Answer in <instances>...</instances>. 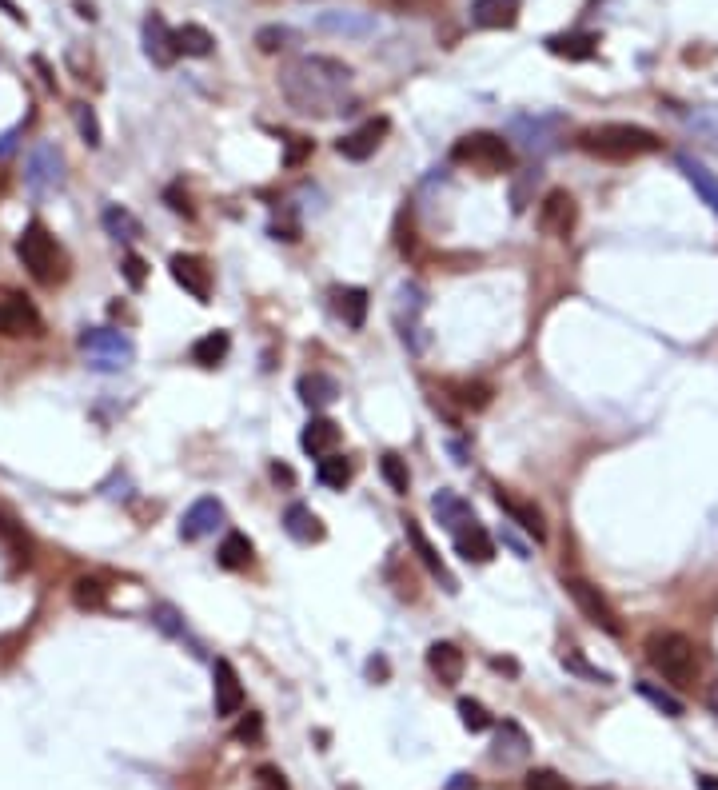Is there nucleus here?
<instances>
[{"mask_svg": "<svg viewBox=\"0 0 718 790\" xmlns=\"http://www.w3.org/2000/svg\"><path fill=\"white\" fill-rule=\"evenodd\" d=\"M280 92L300 116L356 112V72L336 56H296L280 68Z\"/></svg>", "mask_w": 718, "mask_h": 790, "instance_id": "obj_1", "label": "nucleus"}, {"mask_svg": "<svg viewBox=\"0 0 718 790\" xmlns=\"http://www.w3.org/2000/svg\"><path fill=\"white\" fill-rule=\"evenodd\" d=\"M579 148L587 156H599V160H611V164H627V160H639V156H651L663 148V140L643 128V124H599V128H587L579 136Z\"/></svg>", "mask_w": 718, "mask_h": 790, "instance_id": "obj_2", "label": "nucleus"}, {"mask_svg": "<svg viewBox=\"0 0 718 790\" xmlns=\"http://www.w3.org/2000/svg\"><path fill=\"white\" fill-rule=\"evenodd\" d=\"M647 659H651V667H655L667 683H675V687H683V691L695 687L699 675H703L699 647H695V639L683 635V631H655V635L647 639Z\"/></svg>", "mask_w": 718, "mask_h": 790, "instance_id": "obj_3", "label": "nucleus"}, {"mask_svg": "<svg viewBox=\"0 0 718 790\" xmlns=\"http://www.w3.org/2000/svg\"><path fill=\"white\" fill-rule=\"evenodd\" d=\"M451 160L479 176H503L515 168V148L499 132H467L451 144Z\"/></svg>", "mask_w": 718, "mask_h": 790, "instance_id": "obj_4", "label": "nucleus"}, {"mask_svg": "<svg viewBox=\"0 0 718 790\" xmlns=\"http://www.w3.org/2000/svg\"><path fill=\"white\" fill-rule=\"evenodd\" d=\"M16 256H20V264L28 268V276H32L36 284H44V288H52V284L64 276L60 244L52 240V232H48L40 220L24 224V232L16 236Z\"/></svg>", "mask_w": 718, "mask_h": 790, "instance_id": "obj_5", "label": "nucleus"}, {"mask_svg": "<svg viewBox=\"0 0 718 790\" xmlns=\"http://www.w3.org/2000/svg\"><path fill=\"white\" fill-rule=\"evenodd\" d=\"M76 344L92 372H124L136 360V344L116 328H84Z\"/></svg>", "mask_w": 718, "mask_h": 790, "instance_id": "obj_6", "label": "nucleus"}, {"mask_svg": "<svg viewBox=\"0 0 718 790\" xmlns=\"http://www.w3.org/2000/svg\"><path fill=\"white\" fill-rule=\"evenodd\" d=\"M563 587H567V595L575 599V607H579V615H583L587 623H595L599 631H607V635H615V639L623 635V623H619V611L611 607V599H607V595H603V591H599L595 583H587V579H579V575H571V579H567Z\"/></svg>", "mask_w": 718, "mask_h": 790, "instance_id": "obj_7", "label": "nucleus"}, {"mask_svg": "<svg viewBox=\"0 0 718 790\" xmlns=\"http://www.w3.org/2000/svg\"><path fill=\"white\" fill-rule=\"evenodd\" d=\"M24 184H28L32 196H48V192H60V188H64V156H60L56 144L40 140V144L28 152Z\"/></svg>", "mask_w": 718, "mask_h": 790, "instance_id": "obj_8", "label": "nucleus"}, {"mask_svg": "<svg viewBox=\"0 0 718 790\" xmlns=\"http://www.w3.org/2000/svg\"><path fill=\"white\" fill-rule=\"evenodd\" d=\"M535 224L547 240H567L579 224V204L567 188H551L543 200H539V212H535Z\"/></svg>", "mask_w": 718, "mask_h": 790, "instance_id": "obj_9", "label": "nucleus"}, {"mask_svg": "<svg viewBox=\"0 0 718 790\" xmlns=\"http://www.w3.org/2000/svg\"><path fill=\"white\" fill-rule=\"evenodd\" d=\"M395 300H399V304H395V320H399L403 344H407L411 352H423V348H427V332H423L419 316H423V308H427V292H423L415 280H407V284H399Z\"/></svg>", "mask_w": 718, "mask_h": 790, "instance_id": "obj_10", "label": "nucleus"}, {"mask_svg": "<svg viewBox=\"0 0 718 790\" xmlns=\"http://www.w3.org/2000/svg\"><path fill=\"white\" fill-rule=\"evenodd\" d=\"M511 136H515L527 152L547 156V152L559 144V136H563V120H559V116H547V112H527V116H515V120H511Z\"/></svg>", "mask_w": 718, "mask_h": 790, "instance_id": "obj_11", "label": "nucleus"}, {"mask_svg": "<svg viewBox=\"0 0 718 790\" xmlns=\"http://www.w3.org/2000/svg\"><path fill=\"white\" fill-rule=\"evenodd\" d=\"M44 320L36 312V304L12 288H0V336L20 340V336H40Z\"/></svg>", "mask_w": 718, "mask_h": 790, "instance_id": "obj_12", "label": "nucleus"}, {"mask_svg": "<svg viewBox=\"0 0 718 790\" xmlns=\"http://www.w3.org/2000/svg\"><path fill=\"white\" fill-rule=\"evenodd\" d=\"M168 272H172V280H176L196 304H208V300H212V268H208L200 256L176 252V256L168 260Z\"/></svg>", "mask_w": 718, "mask_h": 790, "instance_id": "obj_13", "label": "nucleus"}, {"mask_svg": "<svg viewBox=\"0 0 718 790\" xmlns=\"http://www.w3.org/2000/svg\"><path fill=\"white\" fill-rule=\"evenodd\" d=\"M212 703H216V719H232L244 711V687L228 659L212 663Z\"/></svg>", "mask_w": 718, "mask_h": 790, "instance_id": "obj_14", "label": "nucleus"}, {"mask_svg": "<svg viewBox=\"0 0 718 790\" xmlns=\"http://www.w3.org/2000/svg\"><path fill=\"white\" fill-rule=\"evenodd\" d=\"M387 128H391V120H387V116H375V120H363L359 128H352V132H344V136L336 140V152H340L344 160H367V156H375V148L383 144V136H387Z\"/></svg>", "mask_w": 718, "mask_h": 790, "instance_id": "obj_15", "label": "nucleus"}, {"mask_svg": "<svg viewBox=\"0 0 718 790\" xmlns=\"http://www.w3.org/2000/svg\"><path fill=\"white\" fill-rule=\"evenodd\" d=\"M220 523H224V503H220L216 495H204V499H196V503L184 511V519H180V539H184V543L208 539Z\"/></svg>", "mask_w": 718, "mask_h": 790, "instance_id": "obj_16", "label": "nucleus"}, {"mask_svg": "<svg viewBox=\"0 0 718 790\" xmlns=\"http://www.w3.org/2000/svg\"><path fill=\"white\" fill-rule=\"evenodd\" d=\"M144 56L156 64V68H172L176 56H180V44H176V28H168L164 16H148L144 20Z\"/></svg>", "mask_w": 718, "mask_h": 790, "instance_id": "obj_17", "label": "nucleus"}, {"mask_svg": "<svg viewBox=\"0 0 718 790\" xmlns=\"http://www.w3.org/2000/svg\"><path fill=\"white\" fill-rule=\"evenodd\" d=\"M523 12V0H471V28H515Z\"/></svg>", "mask_w": 718, "mask_h": 790, "instance_id": "obj_18", "label": "nucleus"}, {"mask_svg": "<svg viewBox=\"0 0 718 790\" xmlns=\"http://www.w3.org/2000/svg\"><path fill=\"white\" fill-rule=\"evenodd\" d=\"M336 443H340V423H336V419H328V415H312V419H308V427L300 431V447H304L312 459L332 455V451H336Z\"/></svg>", "mask_w": 718, "mask_h": 790, "instance_id": "obj_19", "label": "nucleus"}, {"mask_svg": "<svg viewBox=\"0 0 718 790\" xmlns=\"http://www.w3.org/2000/svg\"><path fill=\"white\" fill-rule=\"evenodd\" d=\"M495 503L511 515V523L515 527H523L535 543L539 539H547V527H543V511L535 507V503H527V499H519V495H511V491H495Z\"/></svg>", "mask_w": 718, "mask_h": 790, "instance_id": "obj_20", "label": "nucleus"}, {"mask_svg": "<svg viewBox=\"0 0 718 790\" xmlns=\"http://www.w3.org/2000/svg\"><path fill=\"white\" fill-rule=\"evenodd\" d=\"M451 539H455L459 559H467V563H491V559H495V539L483 531L479 519H471L467 527H459Z\"/></svg>", "mask_w": 718, "mask_h": 790, "instance_id": "obj_21", "label": "nucleus"}, {"mask_svg": "<svg viewBox=\"0 0 718 790\" xmlns=\"http://www.w3.org/2000/svg\"><path fill=\"white\" fill-rule=\"evenodd\" d=\"M431 515H435V523H439L443 531H451V535L475 519V515H471V503H467V499H459V495H455V491H447V487L431 495Z\"/></svg>", "mask_w": 718, "mask_h": 790, "instance_id": "obj_22", "label": "nucleus"}, {"mask_svg": "<svg viewBox=\"0 0 718 790\" xmlns=\"http://www.w3.org/2000/svg\"><path fill=\"white\" fill-rule=\"evenodd\" d=\"M284 531H288L296 543H320V539L328 535L324 519H320L308 503H292V507L284 511Z\"/></svg>", "mask_w": 718, "mask_h": 790, "instance_id": "obj_23", "label": "nucleus"}, {"mask_svg": "<svg viewBox=\"0 0 718 790\" xmlns=\"http://www.w3.org/2000/svg\"><path fill=\"white\" fill-rule=\"evenodd\" d=\"M531 755V739H527V731L519 727V723H503L499 727V735H495V747H491V759L495 763H503V767H511V763H523Z\"/></svg>", "mask_w": 718, "mask_h": 790, "instance_id": "obj_24", "label": "nucleus"}, {"mask_svg": "<svg viewBox=\"0 0 718 790\" xmlns=\"http://www.w3.org/2000/svg\"><path fill=\"white\" fill-rule=\"evenodd\" d=\"M547 52L559 60H591L599 52V36L595 32H555V36H547Z\"/></svg>", "mask_w": 718, "mask_h": 790, "instance_id": "obj_25", "label": "nucleus"}, {"mask_svg": "<svg viewBox=\"0 0 718 790\" xmlns=\"http://www.w3.org/2000/svg\"><path fill=\"white\" fill-rule=\"evenodd\" d=\"M427 667H431V675L439 679V683H459L463 679V667H467V659H463V651L455 647V643H431L427 647Z\"/></svg>", "mask_w": 718, "mask_h": 790, "instance_id": "obj_26", "label": "nucleus"}, {"mask_svg": "<svg viewBox=\"0 0 718 790\" xmlns=\"http://www.w3.org/2000/svg\"><path fill=\"white\" fill-rule=\"evenodd\" d=\"M679 172H683V176H687V184L699 192V200H703V204H707V208H711V212L718 216V176H715V172H711L703 160L687 156V152L679 156Z\"/></svg>", "mask_w": 718, "mask_h": 790, "instance_id": "obj_27", "label": "nucleus"}, {"mask_svg": "<svg viewBox=\"0 0 718 790\" xmlns=\"http://www.w3.org/2000/svg\"><path fill=\"white\" fill-rule=\"evenodd\" d=\"M403 527H407V539H411V547H415V555H419V563L447 587V591H455V579L447 575V567H443V559H439V551L431 547V539L423 535V527L415 523V519H403Z\"/></svg>", "mask_w": 718, "mask_h": 790, "instance_id": "obj_28", "label": "nucleus"}, {"mask_svg": "<svg viewBox=\"0 0 718 790\" xmlns=\"http://www.w3.org/2000/svg\"><path fill=\"white\" fill-rule=\"evenodd\" d=\"M0 543H4V551L12 555L16 567H28V563H32V539H28L24 523H16V515L4 511V507H0Z\"/></svg>", "mask_w": 718, "mask_h": 790, "instance_id": "obj_29", "label": "nucleus"}, {"mask_svg": "<svg viewBox=\"0 0 718 790\" xmlns=\"http://www.w3.org/2000/svg\"><path fill=\"white\" fill-rule=\"evenodd\" d=\"M316 24H320L324 32L352 36V40H363V36L375 32V16H367V12H324Z\"/></svg>", "mask_w": 718, "mask_h": 790, "instance_id": "obj_30", "label": "nucleus"}, {"mask_svg": "<svg viewBox=\"0 0 718 790\" xmlns=\"http://www.w3.org/2000/svg\"><path fill=\"white\" fill-rule=\"evenodd\" d=\"M296 392H300V399H304L312 411H320V407H332V403L340 399V384H336L332 376H324V372H308V376H300Z\"/></svg>", "mask_w": 718, "mask_h": 790, "instance_id": "obj_31", "label": "nucleus"}, {"mask_svg": "<svg viewBox=\"0 0 718 790\" xmlns=\"http://www.w3.org/2000/svg\"><path fill=\"white\" fill-rule=\"evenodd\" d=\"M228 348H232V336L228 332H208V336H200L196 344H192V364H200V368H220L224 360H228Z\"/></svg>", "mask_w": 718, "mask_h": 790, "instance_id": "obj_32", "label": "nucleus"}, {"mask_svg": "<svg viewBox=\"0 0 718 790\" xmlns=\"http://www.w3.org/2000/svg\"><path fill=\"white\" fill-rule=\"evenodd\" d=\"M100 224H104V232L112 236V240H120V244H132L144 228H140V220L128 212V208H120V204H108L104 212H100Z\"/></svg>", "mask_w": 718, "mask_h": 790, "instance_id": "obj_33", "label": "nucleus"}, {"mask_svg": "<svg viewBox=\"0 0 718 790\" xmlns=\"http://www.w3.org/2000/svg\"><path fill=\"white\" fill-rule=\"evenodd\" d=\"M352 475H356V467H352V459H348V455H340V451L324 455V459H320V467H316V479H320L324 487H332V491H344V487L352 483Z\"/></svg>", "mask_w": 718, "mask_h": 790, "instance_id": "obj_34", "label": "nucleus"}, {"mask_svg": "<svg viewBox=\"0 0 718 790\" xmlns=\"http://www.w3.org/2000/svg\"><path fill=\"white\" fill-rule=\"evenodd\" d=\"M252 555H256V547H252V539H248L244 531H228V535H224V543H220V567L244 571V567L252 563Z\"/></svg>", "mask_w": 718, "mask_h": 790, "instance_id": "obj_35", "label": "nucleus"}, {"mask_svg": "<svg viewBox=\"0 0 718 790\" xmlns=\"http://www.w3.org/2000/svg\"><path fill=\"white\" fill-rule=\"evenodd\" d=\"M336 312H340V320L348 324V328H363V320H367V292L363 288H340L336 292Z\"/></svg>", "mask_w": 718, "mask_h": 790, "instance_id": "obj_36", "label": "nucleus"}, {"mask_svg": "<svg viewBox=\"0 0 718 790\" xmlns=\"http://www.w3.org/2000/svg\"><path fill=\"white\" fill-rule=\"evenodd\" d=\"M72 603H76L80 611H100V607L108 603V587H104V579H96V575H80V579L72 583Z\"/></svg>", "mask_w": 718, "mask_h": 790, "instance_id": "obj_37", "label": "nucleus"}, {"mask_svg": "<svg viewBox=\"0 0 718 790\" xmlns=\"http://www.w3.org/2000/svg\"><path fill=\"white\" fill-rule=\"evenodd\" d=\"M176 44H180L184 56H212L216 36L204 24H184V28H176Z\"/></svg>", "mask_w": 718, "mask_h": 790, "instance_id": "obj_38", "label": "nucleus"}, {"mask_svg": "<svg viewBox=\"0 0 718 790\" xmlns=\"http://www.w3.org/2000/svg\"><path fill=\"white\" fill-rule=\"evenodd\" d=\"M635 691H639V695H643V699H647V703H651L655 711H663L667 719H683V715H687L683 699H675V695H671L667 687H655V683H639Z\"/></svg>", "mask_w": 718, "mask_h": 790, "instance_id": "obj_39", "label": "nucleus"}, {"mask_svg": "<svg viewBox=\"0 0 718 790\" xmlns=\"http://www.w3.org/2000/svg\"><path fill=\"white\" fill-rule=\"evenodd\" d=\"M300 36L292 32V28H284V24H264L260 32H256V48L260 52H268V56H276V52H284V48H292Z\"/></svg>", "mask_w": 718, "mask_h": 790, "instance_id": "obj_40", "label": "nucleus"}, {"mask_svg": "<svg viewBox=\"0 0 718 790\" xmlns=\"http://www.w3.org/2000/svg\"><path fill=\"white\" fill-rule=\"evenodd\" d=\"M72 120H76V132L88 148H100L104 144V132H100V120H96V108L92 104H72Z\"/></svg>", "mask_w": 718, "mask_h": 790, "instance_id": "obj_41", "label": "nucleus"}, {"mask_svg": "<svg viewBox=\"0 0 718 790\" xmlns=\"http://www.w3.org/2000/svg\"><path fill=\"white\" fill-rule=\"evenodd\" d=\"M379 471H383V479H387V487H391L395 495H407V491H411V471H407V463H403L395 451H387V455L379 459Z\"/></svg>", "mask_w": 718, "mask_h": 790, "instance_id": "obj_42", "label": "nucleus"}, {"mask_svg": "<svg viewBox=\"0 0 718 790\" xmlns=\"http://www.w3.org/2000/svg\"><path fill=\"white\" fill-rule=\"evenodd\" d=\"M455 711H459V723H463L471 735H483V731L495 723V719H491V711H487L479 699H459V707H455Z\"/></svg>", "mask_w": 718, "mask_h": 790, "instance_id": "obj_43", "label": "nucleus"}, {"mask_svg": "<svg viewBox=\"0 0 718 790\" xmlns=\"http://www.w3.org/2000/svg\"><path fill=\"white\" fill-rule=\"evenodd\" d=\"M559 663H563V667H567L571 675H583V679H591V683H599V687H611V683H615V679H611L607 671L591 667V663H587V659H583L579 651H563V655H559Z\"/></svg>", "mask_w": 718, "mask_h": 790, "instance_id": "obj_44", "label": "nucleus"}, {"mask_svg": "<svg viewBox=\"0 0 718 790\" xmlns=\"http://www.w3.org/2000/svg\"><path fill=\"white\" fill-rule=\"evenodd\" d=\"M543 172L539 168H523L519 176H515V184H511V208L515 212H527V204H531V188H535V180H539Z\"/></svg>", "mask_w": 718, "mask_h": 790, "instance_id": "obj_45", "label": "nucleus"}, {"mask_svg": "<svg viewBox=\"0 0 718 790\" xmlns=\"http://www.w3.org/2000/svg\"><path fill=\"white\" fill-rule=\"evenodd\" d=\"M523 787L527 790H571V783H567L559 771H551V767H535V771H527Z\"/></svg>", "mask_w": 718, "mask_h": 790, "instance_id": "obj_46", "label": "nucleus"}, {"mask_svg": "<svg viewBox=\"0 0 718 790\" xmlns=\"http://www.w3.org/2000/svg\"><path fill=\"white\" fill-rule=\"evenodd\" d=\"M455 399L463 403V407H471V411H483L487 403H491V384H483V380H471V384H459L455 388Z\"/></svg>", "mask_w": 718, "mask_h": 790, "instance_id": "obj_47", "label": "nucleus"}, {"mask_svg": "<svg viewBox=\"0 0 718 790\" xmlns=\"http://www.w3.org/2000/svg\"><path fill=\"white\" fill-rule=\"evenodd\" d=\"M120 272H124L128 288H136V292L148 284V264H144V256H140V252H124V260H120Z\"/></svg>", "mask_w": 718, "mask_h": 790, "instance_id": "obj_48", "label": "nucleus"}, {"mask_svg": "<svg viewBox=\"0 0 718 790\" xmlns=\"http://www.w3.org/2000/svg\"><path fill=\"white\" fill-rule=\"evenodd\" d=\"M312 156V140L308 136H288V148H284V164L288 168H300L304 160Z\"/></svg>", "mask_w": 718, "mask_h": 790, "instance_id": "obj_49", "label": "nucleus"}, {"mask_svg": "<svg viewBox=\"0 0 718 790\" xmlns=\"http://www.w3.org/2000/svg\"><path fill=\"white\" fill-rule=\"evenodd\" d=\"M252 790H288V779L280 775V767H256Z\"/></svg>", "mask_w": 718, "mask_h": 790, "instance_id": "obj_50", "label": "nucleus"}, {"mask_svg": "<svg viewBox=\"0 0 718 790\" xmlns=\"http://www.w3.org/2000/svg\"><path fill=\"white\" fill-rule=\"evenodd\" d=\"M236 739H240V743H260V739H264V719H260L256 711H248V715L240 719V727H236Z\"/></svg>", "mask_w": 718, "mask_h": 790, "instance_id": "obj_51", "label": "nucleus"}, {"mask_svg": "<svg viewBox=\"0 0 718 790\" xmlns=\"http://www.w3.org/2000/svg\"><path fill=\"white\" fill-rule=\"evenodd\" d=\"M164 200H168V208H172L176 216H196V208H192V200H188V192H184L180 184H172V188L164 192Z\"/></svg>", "mask_w": 718, "mask_h": 790, "instance_id": "obj_52", "label": "nucleus"}, {"mask_svg": "<svg viewBox=\"0 0 718 790\" xmlns=\"http://www.w3.org/2000/svg\"><path fill=\"white\" fill-rule=\"evenodd\" d=\"M152 615H156V627H160V631H168V635H184V627L176 623V619H180V615H176V607L160 603V607H156Z\"/></svg>", "mask_w": 718, "mask_h": 790, "instance_id": "obj_53", "label": "nucleus"}, {"mask_svg": "<svg viewBox=\"0 0 718 790\" xmlns=\"http://www.w3.org/2000/svg\"><path fill=\"white\" fill-rule=\"evenodd\" d=\"M20 136H24V128L16 124V128H8L4 136H0V160H8L12 152H16V144H20Z\"/></svg>", "mask_w": 718, "mask_h": 790, "instance_id": "obj_54", "label": "nucleus"}, {"mask_svg": "<svg viewBox=\"0 0 718 790\" xmlns=\"http://www.w3.org/2000/svg\"><path fill=\"white\" fill-rule=\"evenodd\" d=\"M272 479H276V483H288V487H292V483H296V471H292L288 463H272Z\"/></svg>", "mask_w": 718, "mask_h": 790, "instance_id": "obj_55", "label": "nucleus"}, {"mask_svg": "<svg viewBox=\"0 0 718 790\" xmlns=\"http://www.w3.org/2000/svg\"><path fill=\"white\" fill-rule=\"evenodd\" d=\"M0 8H4V12H8V16H12V20H24V12H20V8H16V4H12V0H0Z\"/></svg>", "mask_w": 718, "mask_h": 790, "instance_id": "obj_56", "label": "nucleus"}, {"mask_svg": "<svg viewBox=\"0 0 718 790\" xmlns=\"http://www.w3.org/2000/svg\"><path fill=\"white\" fill-rule=\"evenodd\" d=\"M699 790H718V779L715 775H699Z\"/></svg>", "mask_w": 718, "mask_h": 790, "instance_id": "obj_57", "label": "nucleus"}, {"mask_svg": "<svg viewBox=\"0 0 718 790\" xmlns=\"http://www.w3.org/2000/svg\"><path fill=\"white\" fill-rule=\"evenodd\" d=\"M707 703H711V711H715V715H718V687H715V691H711V695H707Z\"/></svg>", "mask_w": 718, "mask_h": 790, "instance_id": "obj_58", "label": "nucleus"}]
</instances>
